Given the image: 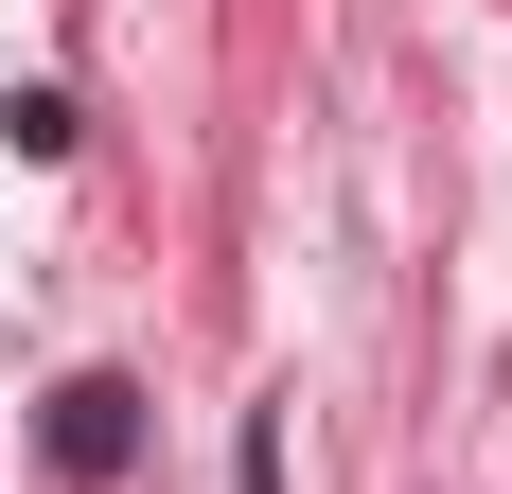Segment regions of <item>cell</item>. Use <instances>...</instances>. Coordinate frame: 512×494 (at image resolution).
<instances>
[{
	"mask_svg": "<svg viewBox=\"0 0 512 494\" xmlns=\"http://www.w3.org/2000/svg\"><path fill=\"white\" fill-rule=\"evenodd\" d=\"M124 459H142V389H124V371H71V389H53V477L106 494Z\"/></svg>",
	"mask_w": 512,
	"mask_h": 494,
	"instance_id": "cell-1",
	"label": "cell"
},
{
	"mask_svg": "<svg viewBox=\"0 0 512 494\" xmlns=\"http://www.w3.org/2000/svg\"><path fill=\"white\" fill-rule=\"evenodd\" d=\"M230 494H283V424L248 406V442H230Z\"/></svg>",
	"mask_w": 512,
	"mask_h": 494,
	"instance_id": "cell-3",
	"label": "cell"
},
{
	"mask_svg": "<svg viewBox=\"0 0 512 494\" xmlns=\"http://www.w3.org/2000/svg\"><path fill=\"white\" fill-rule=\"evenodd\" d=\"M0 142H18V159H71V89H0Z\"/></svg>",
	"mask_w": 512,
	"mask_h": 494,
	"instance_id": "cell-2",
	"label": "cell"
}]
</instances>
